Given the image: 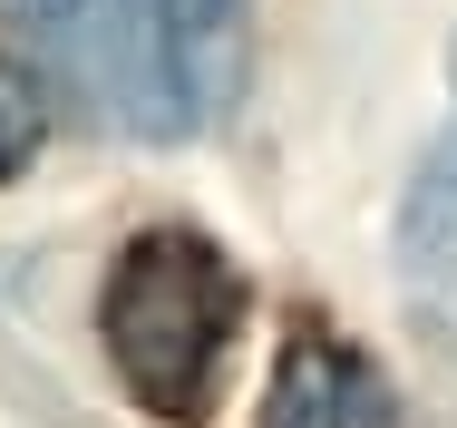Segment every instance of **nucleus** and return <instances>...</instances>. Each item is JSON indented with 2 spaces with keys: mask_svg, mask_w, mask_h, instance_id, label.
<instances>
[{
  "mask_svg": "<svg viewBox=\"0 0 457 428\" xmlns=\"http://www.w3.org/2000/svg\"><path fill=\"white\" fill-rule=\"evenodd\" d=\"M49 79L127 137H195L244 79V0H10Z\"/></svg>",
  "mask_w": 457,
  "mask_h": 428,
  "instance_id": "f257e3e1",
  "label": "nucleus"
},
{
  "mask_svg": "<svg viewBox=\"0 0 457 428\" xmlns=\"http://www.w3.org/2000/svg\"><path fill=\"white\" fill-rule=\"evenodd\" d=\"M97 331H107V360L146 419L204 428L234 331H244V273L195 224H146V234H127V254L107 273Z\"/></svg>",
  "mask_w": 457,
  "mask_h": 428,
  "instance_id": "f03ea898",
  "label": "nucleus"
},
{
  "mask_svg": "<svg viewBox=\"0 0 457 428\" xmlns=\"http://www.w3.org/2000/svg\"><path fill=\"white\" fill-rule=\"evenodd\" d=\"M263 428H399V399H389V380L351 341L302 331V341L282 350V370H273Z\"/></svg>",
  "mask_w": 457,
  "mask_h": 428,
  "instance_id": "7ed1b4c3",
  "label": "nucleus"
},
{
  "mask_svg": "<svg viewBox=\"0 0 457 428\" xmlns=\"http://www.w3.org/2000/svg\"><path fill=\"white\" fill-rule=\"evenodd\" d=\"M29 147H39V88L20 69H0V175L29 166Z\"/></svg>",
  "mask_w": 457,
  "mask_h": 428,
  "instance_id": "20e7f679",
  "label": "nucleus"
}]
</instances>
